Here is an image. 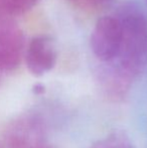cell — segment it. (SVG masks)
Masks as SVG:
<instances>
[{"label":"cell","mask_w":147,"mask_h":148,"mask_svg":"<svg viewBox=\"0 0 147 148\" xmlns=\"http://www.w3.org/2000/svg\"><path fill=\"white\" fill-rule=\"evenodd\" d=\"M118 18L122 27L121 45L117 57L110 62L133 79L147 64V19L133 7L124 9Z\"/></svg>","instance_id":"cell-1"},{"label":"cell","mask_w":147,"mask_h":148,"mask_svg":"<svg viewBox=\"0 0 147 148\" xmlns=\"http://www.w3.org/2000/svg\"><path fill=\"white\" fill-rule=\"evenodd\" d=\"M122 27L118 17L106 15L100 17L92 30L91 49L98 60L110 62L117 57L121 45Z\"/></svg>","instance_id":"cell-2"},{"label":"cell","mask_w":147,"mask_h":148,"mask_svg":"<svg viewBox=\"0 0 147 148\" xmlns=\"http://www.w3.org/2000/svg\"><path fill=\"white\" fill-rule=\"evenodd\" d=\"M43 128L34 116H23L6 127L0 136V148H41Z\"/></svg>","instance_id":"cell-3"},{"label":"cell","mask_w":147,"mask_h":148,"mask_svg":"<svg viewBox=\"0 0 147 148\" xmlns=\"http://www.w3.org/2000/svg\"><path fill=\"white\" fill-rule=\"evenodd\" d=\"M26 68L34 76L40 77L55 68L57 60L55 43L46 35H37L31 38L25 53Z\"/></svg>","instance_id":"cell-4"},{"label":"cell","mask_w":147,"mask_h":148,"mask_svg":"<svg viewBox=\"0 0 147 148\" xmlns=\"http://www.w3.org/2000/svg\"><path fill=\"white\" fill-rule=\"evenodd\" d=\"M24 35L22 31L9 22L0 26V71L16 69L23 58Z\"/></svg>","instance_id":"cell-5"},{"label":"cell","mask_w":147,"mask_h":148,"mask_svg":"<svg viewBox=\"0 0 147 148\" xmlns=\"http://www.w3.org/2000/svg\"><path fill=\"white\" fill-rule=\"evenodd\" d=\"M39 0H0V22L23 15L31 10Z\"/></svg>","instance_id":"cell-6"},{"label":"cell","mask_w":147,"mask_h":148,"mask_svg":"<svg viewBox=\"0 0 147 148\" xmlns=\"http://www.w3.org/2000/svg\"><path fill=\"white\" fill-rule=\"evenodd\" d=\"M90 148H136L131 140L122 133H113L95 142Z\"/></svg>","instance_id":"cell-7"},{"label":"cell","mask_w":147,"mask_h":148,"mask_svg":"<svg viewBox=\"0 0 147 148\" xmlns=\"http://www.w3.org/2000/svg\"><path fill=\"white\" fill-rule=\"evenodd\" d=\"M74 7L86 12H98L110 5L112 0H66Z\"/></svg>","instance_id":"cell-8"},{"label":"cell","mask_w":147,"mask_h":148,"mask_svg":"<svg viewBox=\"0 0 147 148\" xmlns=\"http://www.w3.org/2000/svg\"><path fill=\"white\" fill-rule=\"evenodd\" d=\"M34 91H36V94H40V93H42V92L44 91V88H43L41 85H36V86L34 87Z\"/></svg>","instance_id":"cell-9"},{"label":"cell","mask_w":147,"mask_h":148,"mask_svg":"<svg viewBox=\"0 0 147 148\" xmlns=\"http://www.w3.org/2000/svg\"><path fill=\"white\" fill-rule=\"evenodd\" d=\"M41 148H46V147H44V146H42V147H41Z\"/></svg>","instance_id":"cell-10"},{"label":"cell","mask_w":147,"mask_h":148,"mask_svg":"<svg viewBox=\"0 0 147 148\" xmlns=\"http://www.w3.org/2000/svg\"><path fill=\"white\" fill-rule=\"evenodd\" d=\"M1 73H2V72H1V71H0V75H1Z\"/></svg>","instance_id":"cell-11"},{"label":"cell","mask_w":147,"mask_h":148,"mask_svg":"<svg viewBox=\"0 0 147 148\" xmlns=\"http://www.w3.org/2000/svg\"><path fill=\"white\" fill-rule=\"evenodd\" d=\"M146 1H147V0H146Z\"/></svg>","instance_id":"cell-12"}]
</instances>
